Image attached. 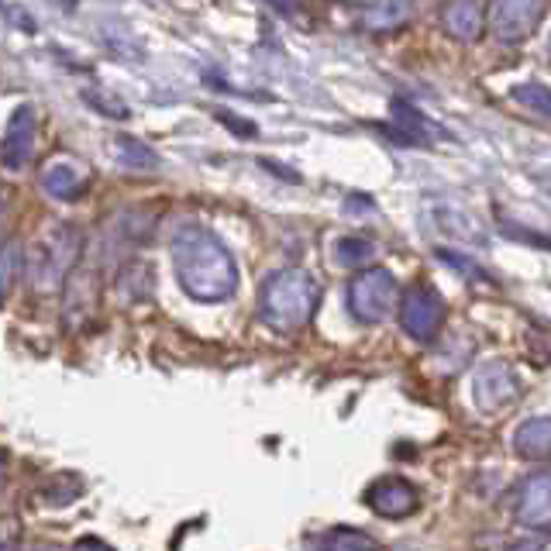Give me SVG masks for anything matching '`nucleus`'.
<instances>
[{"label": "nucleus", "instance_id": "1", "mask_svg": "<svg viewBox=\"0 0 551 551\" xmlns=\"http://www.w3.org/2000/svg\"><path fill=\"white\" fill-rule=\"evenodd\" d=\"M169 262L183 293L197 304H224L235 297L238 262L207 224H176L169 235Z\"/></svg>", "mask_w": 551, "mask_h": 551}, {"label": "nucleus", "instance_id": "2", "mask_svg": "<svg viewBox=\"0 0 551 551\" xmlns=\"http://www.w3.org/2000/svg\"><path fill=\"white\" fill-rule=\"evenodd\" d=\"M83 242H87V235L73 221H52L25 252L28 290L38 297H52V293L66 290L69 276L83 255Z\"/></svg>", "mask_w": 551, "mask_h": 551}, {"label": "nucleus", "instance_id": "3", "mask_svg": "<svg viewBox=\"0 0 551 551\" xmlns=\"http://www.w3.org/2000/svg\"><path fill=\"white\" fill-rule=\"evenodd\" d=\"M317 304H321V286L307 269H276L259 286V317L273 331H300L310 324Z\"/></svg>", "mask_w": 551, "mask_h": 551}, {"label": "nucleus", "instance_id": "4", "mask_svg": "<svg viewBox=\"0 0 551 551\" xmlns=\"http://www.w3.org/2000/svg\"><path fill=\"white\" fill-rule=\"evenodd\" d=\"M400 304V286L390 269L372 266L362 269L348 283V310L359 324H383Z\"/></svg>", "mask_w": 551, "mask_h": 551}, {"label": "nucleus", "instance_id": "5", "mask_svg": "<svg viewBox=\"0 0 551 551\" xmlns=\"http://www.w3.org/2000/svg\"><path fill=\"white\" fill-rule=\"evenodd\" d=\"M445 317H448V310H445V300H441L438 290H431V286H424V283L403 290V297H400L403 335H410L414 341H421V345H428V341L438 338Z\"/></svg>", "mask_w": 551, "mask_h": 551}, {"label": "nucleus", "instance_id": "6", "mask_svg": "<svg viewBox=\"0 0 551 551\" xmlns=\"http://www.w3.org/2000/svg\"><path fill=\"white\" fill-rule=\"evenodd\" d=\"M548 0H493L490 7V31L496 42L521 45L538 31L545 18Z\"/></svg>", "mask_w": 551, "mask_h": 551}, {"label": "nucleus", "instance_id": "7", "mask_svg": "<svg viewBox=\"0 0 551 551\" xmlns=\"http://www.w3.org/2000/svg\"><path fill=\"white\" fill-rule=\"evenodd\" d=\"M155 207H124V211L111 214L100 228V252H128V248H138L152 238L155 231Z\"/></svg>", "mask_w": 551, "mask_h": 551}, {"label": "nucleus", "instance_id": "8", "mask_svg": "<svg viewBox=\"0 0 551 551\" xmlns=\"http://www.w3.org/2000/svg\"><path fill=\"white\" fill-rule=\"evenodd\" d=\"M35 135H38L35 104L14 107V114L7 118V128H4V142H0V166H4L7 173L28 169L31 155H35Z\"/></svg>", "mask_w": 551, "mask_h": 551}, {"label": "nucleus", "instance_id": "9", "mask_svg": "<svg viewBox=\"0 0 551 551\" xmlns=\"http://www.w3.org/2000/svg\"><path fill=\"white\" fill-rule=\"evenodd\" d=\"M472 390H476V403L479 410L493 414V410L510 407L517 397H521V379L510 369V362L503 359H490L476 369V379H472Z\"/></svg>", "mask_w": 551, "mask_h": 551}, {"label": "nucleus", "instance_id": "10", "mask_svg": "<svg viewBox=\"0 0 551 551\" xmlns=\"http://www.w3.org/2000/svg\"><path fill=\"white\" fill-rule=\"evenodd\" d=\"M514 521L527 531H551V472H534L517 486Z\"/></svg>", "mask_w": 551, "mask_h": 551}, {"label": "nucleus", "instance_id": "11", "mask_svg": "<svg viewBox=\"0 0 551 551\" xmlns=\"http://www.w3.org/2000/svg\"><path fill=\"white\" fill-rule=\"evenodd\" d=\"M366 500L379 517H386V521H400V517H410L417 507H421V496H417L414 486H410L407 479H397V476L372 483Z\"/></svg>", "mask_w": 551, "mask_h": 551}, {"label": "nucleus", "instance_id": "12", "mask_svg": "<svg viewBox=\"0 0 551 551\" xmlns=\"http://www.w3.org/2000/svg\"><path fill=\"white\" fill-rule=\"evenodd\" d=\"M87 186H90V176L69 159H56L42 169V190L49 193L52 200H76Z\"/></svg>", "mask_w": 551, "mask_h": 551}, {"label": "nucleus", "instance_id": "13", "mask_svg": "<svg viewBox=\"0 0 551 551\" xmlns=\"http://www.w3.org/2000/svg\"><path fill=\"white\" fill-rule=\"evenodd\" d=\"M441 25L459 42H476L483 35V0H448Z\"/></svg>", "mask_w": 551, "mask_h": 551}, {"label": "nucleus", "instance_id": "14", "mask_svg": "<svg viewBox=\"0 0 551 551\" xmlns=\"http://www.w3.org/2000/svg\"><path fill=\"white\" fill-rule=\"evenodd\" d=\"M514 452L527 462L551 459V417H527L514 431Z\"/></svg>", "mask_w": 551, "mask_h": 551}, {"label": "nucleus", "instance_id": "15", "mask_svg": "<svg viewBox=\"0 0 551 551\" xmlns=\"http://www.w3.org/2000/svg\"><path fill=\"white\" fill-rule=\"evenodd\" d=\"M414 0H372L362 14V28L366 31H397L414 18Z\"/></svg>", "mask_w": 551, "mask_h": 551}, {"label": "nucleus", "instance_id": "16", "mask_svg": "<svg viewBox=\"0 0 551 551\" xmlns=\"http://www.w3.org/2000/svg\"><path fill=\"white\" fill-rule=\"evenodd\" d=\"M152 286H155V273L149 262H128V266L118 269V290L128 304H138V300L152 297Z\"/></svg>", "mask_w": 551, "mask_h": 551}, {"label": "nucleus", "instance_id": "17", "mask_svg": "<svg viewBox=\"0 0 551 551\" xmlns=\"http://www.w3.org/2000/svg\"><path fill=\"white\" fill-rule=\"evenodd\" d=\"M18 279H25V248L18 238H0V300L11 297Z\"/></svg>", "mask_w": 551, "mask_h": 551}, {"label": "nucleus", "instance_id": "18", "mask_svg": "<svg viewBox=\"0 0 551 551\" xmlns=\"http://www.w3.org/2000/svg\"><path fill=\"white\" fill-rule=\"evenodd\" d=\"M111 149H114V159H118L124 169H135V173H145V169L159 166V155H155L152 145L138 142V138H131V135H118Z\"/></svg>", "mask_w": 551, "mask_h": 551}, {"label": "nucleus", "instance_id": "19", "mask_svg": "<svg viewBox=\"0 0 551 551\" xmlns=\"http://www.w3.org/2000/svg\"><path fill=\"white\" fill-rule=\"evenodd\" d=\"M83 104H90L93 111L100 114V118H111V121H124V118H131V107L124 104L121 97H114V93H107V90H100V87L83 90Z\"/></svg>", "mask_w": 551, "mask_h": 551}, {"label": "nucleus", "instance_id": "20", "mask_svg": "<svg viewBox=\"0 0 551 551\" xmlns=\"http://www.w3.org/2000/svg\"><path fill=\"white\" fill-rule=\"evenodd\" d=\"M372 255H376V245H372L369 238H362V235H348V238H341V242L335 245V259L341 262V266H348V269L366 266Z\"/></svg>", "mask_w": 551, "mask_h": 551}, {"label": "nucleus", "instance_id": "21", "mask_svg": "<svg viewBox=\"0 0 551 551\" xmlns=\"http://www.w3.org/2000/svg\"><path fill=\"white\" fill-rule=\"evenodd\" d=\"M510 97L521 107H527V111H538L545 114V118H551V87H545V83H517V87L510 90Z\"/></svg>", "mask_w": 551, "mask_h": 551}, {"label": "nucleus", "instance_id": "22", "mask_svg": "<svg viewBox=\"0 0 551 551\" xmlns=\"http://www.w3.org/2000/svg\"><path fill=\"white\" fill-rule=\"evenodd\" d=\"M393 114H397V121L403 124V131H407V135L414 138L417 145H421L424 138L438 135V128H434L428 118H421V114H417L410 104H400V100H397V104H393Z\"/></svg>", "mask_w": 551, "mask_h": 551}, {"label": "nucleus", "instance_id": "23", "mask_svg": "<svg viewBox=\"0 0 551 551\" xmlns=\"http://www.w3.org/2000/svg\"><path fill=\"white\" fill-rule=\"evenodd\" d=\"M314 545H321V548H376V538L359 534V531H348V527H335L331 534L314 538Z\"/></svg>", "mask_w": 551, "mask_h": 551}, {"label": "nucleus", "instance_id": "24", "mask_svg": "<svg viewBox=\"0 0 551 551\" xmlns=\"http://www.w3.org/2000/svg\"><path fill=\"white\" fill-rule=\"evenodd\" d=\"M438 259L445 262V266H452L455 273L472 276V279H476V283H486V279H490V273H486V269H479L476 262L465 259V255H452V252H448V248H438Z\"/></svg>", "mask_w": 551, "mask_h": 551}, {"label": "nucleus", "instance_id": "25", "mask_svg": "<svg viewBox=\"0 0 551 551\" xmlns=\"http://www.w3.org/2000/svg\"><path fill=\"white\" fill-rule=\"evenodd\" d=\"M80 493H83V483H80V479H76V483H73V486H69V490H66V486H62V476L56 479V483L49 486V490H42L45 503H52V507H66V503H73V500H76V496H80Z\"/></svg>", "mask_w": 551, "mask_h": 551}, {"label": "nucleus", "instance_id": "26", "mask_svg": "<svg viewBox=\"0 0 551 551\" xmlns=\"http://www.w3.org/2000/svg\"><path fill=\"white\" fill-rule=\"evenodd\" d=\"M221 124H228L231 131H242V135H255V128H252V124H242V121L228 118V114H221Z\"/></svg>", "mask_w": 551, "mask_h": 551}, {"label": "nucleus", "instance_id": "27", "mask_svg": "<svg viewBox=\"0 0 551 551\" xmlns=\"http://www.w3.org/2000/svg\"><path fill=\"white\" fill-rule=\"evenodd\" d=\"M7 465H11V455H7V452H0V486L7 483Z\"/></svg>", "mask_w": 551, "mask_h": 551}, {"label": "nucleus", "instance_id": "28", "mask_svg": "<svg viewBox=\"0 0 551 551\" xmlns=\"http://www.w3.org/2000/svg\"><path fill=\"white\" fill-rule=\"evenodd\" d=\"M7 18V7H4V0H0V21H4Z\"/></svg>", "mask_w": 551, "mask_h": 551}, {"label": "nucleus", "instance_id": "29", "mask_svg": "<svg viewBox=\"0 0 551 551\" xmlns=\"http://www.w3.org/2000/svg\"><path fill=\"white\" fill-rule=\"evenodd\" d=\"M0 221H4V207H0ZM0 238H4V231H0Z\"/></svg>", "mask_w": 551, "mask_h": 551}]
</instances>
